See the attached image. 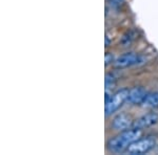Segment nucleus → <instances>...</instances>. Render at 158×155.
Masks as SVG:
<instances>
[{
  "mask_svg": "<svg viewBox=\"0 0 158 155\" xmlns=\"http://www.w3.org/2000/svg\"><path fill=\"white\" fill-rule=\"evenodd\" d=\"M110 45V39H109V37H108V35L106 36V46H109Z\"/></svg>",
  "mask_w": 158,
  "mask_h": 155,
  "instance_id": "10",
  "label": "nucleus"
},
{
  "mask_svg": "<svg viewBox=\"0 0 158 155\" xmlns=\"http://www.w3.org/2000/svg\"><path fill=\"white\" fill-rule=\"evenodd\" d=\"M147 90L143 87H134L130 89L128 102L132 105H141L142 101L144 100L147 95Z\"/></svg>",
  "mask_w": 158,
  "mask_h": 155,
  "instance_id": "7",
  "label": "nucleus"
},
{
  "mask_svg": "<svg viewBox=\"0 0 158 155\" xmlns=\"http://www.w3.org/2000/svg\"><path fill=\"white\" fill-rule=\"evenodd\" d=\"M104 59H106V65L108 66L109 64H111L112 62H115L114 61V57L112 54H110V52H106V57H104Z\"/></svg>",
  "mask_w": 158,
  "mask_h": 155,
  "instance_id": "9",
  "label": "nucleus"
},
{
  "mask_svg": "<svg viewBox=\"0 0 158 155\" xmlns=\"http://www.w3.org/2000/svg\"><path fill=\"white\" fill-rule=\"evenodd\" d=\"M130 89L129 88H121V89L117 90L114 92L108 100H106V115H111V114L115 113L119 108L124 104V102L128 101Z\"/></svg>",
  "mask_w": 158,
  "mask_h": 155,
  "instance_id": "2",
  "label": "nucleus"
},
{
  "mask_svg": "<svg viewBox=\"0 0 158 155\" xmlns=\"http://www.w3.org/2000/svg\"><path fill=\"white\" fill-rule=\"evenodd\" d=\"M142 62V59L139 55L134 52H127V54L120 56L115 60V67L118 69H123L131 66L137 65Z\"/></svg>",
  "mask_w": 158,
  "mask_h": 155,
  "instance_id": "4",
  "label": "nucleus"
},
{
  "mask_svg": "<svg viewBox=\"0 0 158 155\" xmlns=\"http://www.w3.org/2000/svg\"><path fill=\"white\" fill-rule=\"evenodd\" d=\"M157 123H158V114L155 112H150L143 114L139 118H137L136 121H134L132 127L136 129H140V130H143V129L150 128V127L156 125Z\"/></svg>",
  "mask_w": 158,
  "mask_h": 155,
  "instance_id": "5",
  "label": "nucleus"
},
{
  "mask_svg": "<svg viewBox=\"0 0 158 155\" xmlns=\"http://www.w3.org/2000/svg\"><path fill=\"white\" fill-rule=\"evenodd\" d=\"M141 106L143 108H156L158 107V92H148L144 100L142 101Z\"/></svg>",
  "mask_w": 158,
  "mask_h": 155,
  "instance_id": "8",
  "label": "nucleus"
},
{
  "mask_svg": "<svg viewBox=\"0 0 158 155\" xmlns=\"http://www.w3.org/2000/svg\"><path fill=\"white\" fill-rule=\"evenodd\" d=\"M142 130L136 128H130L123 130L120 134L111 138L108 143V148L113 153H121L126 152L127 149L131 146L134 141L141 137Z\"/></svg>",
  "mask_w": 158,
  "mask_h": 155,
  "instance_id": "1",
  "label": "nucleus"
},
{
  "mask_svg": "<svg viewBox=\"0 0 158 155\" xmlns=\"http://www.w3.org/2000/svg\"><path fill=\"white\" fill-rule=\"evenodd\" d=\"M133 126V121L130 118L129 115L124 113H120L117 116H115L112 122V127H113L115 130L118 131H123L127 129H130Z\"/></svg>",
  "mask_w": 158,
  "mask_h": 155,
  "instance_id": "6",
  "label": "nucleus"
},
{
  "mask_svg": "<svg viewBox=\"0 0 158 155\" xmlns=\"http://www.w3.org/2000/svg\"><path fill=\"white\" fill-rule=\"evenodd\" d=\"M155 145H156V141H155L154 137L148 136L144 138H139L136 141H134L131 146L127 149V153L131 155H140L148 153L149 151L154 148Z\"/></svg>",
  "mask_w": 158,
  "mask_h": 155,
  "instance_id": "3",
  "label": "nucleus"
}]
</instances>
